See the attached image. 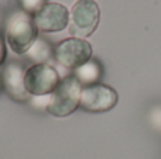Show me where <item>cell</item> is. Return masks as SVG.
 Listing matches in <instances>:
<instances>
[{"label": "cell", "instance_id": "cell-11", "mask_svg": "<svg viewBox=\"0 0 161 159\" xmlns=\"http://www.w3.org/2000/svg\"><path fill=\"white\" fill-rule=\"evenodd\" d=\"M45 3H47V0H20V4H21L23 10L25 13L31 14V16H34L38 10H41V7Z\"/></svg>", "mask_w": 161, "mask_h": 159}, {"label": "cell", "instance_id": "cell-1", "mask_svg": "<svg viewBox=\"0 0 161 159\" xmlns=\"http://www.w3.org/2000/svg\"><path fill=\"white\" fill-rule=\"evenodd\" d=\"M37 39L38 28L34 21V16L24 10L16 11L8 18L6 30V42L10 49L17 55H25Z\"/></svg>", "mask_w": 161, "mask_h": 159}, {"label": "cell", "instance_id": "cell-8", "mask_svg": "<svg viewBox=\"0 0 161 159\" xmlns=\"http://www.w3.org/2000/svg\"><path fill=\"white\" fill-rule=\"evenodd\" d=\"M24 68L20 62H10L2 73L3 89L16 101H27L31 97L24 86Z\"/></svg>", "mask_w": 161, "mask_h": 159}, {"label": "cell", "instance_id": "cell-9", "mask_svg": "<svg viewBox=\"0 0 161 159\" xmlns=\"http://www.w3.org/2000/svg\"><path fill=\"white\" fill-rule=\"evenodd\" d=\"M100 75H102V68L96 61L91 59L89 62H86L85 65H82L80 68L75 70V78L80 82L82 86H89V85L97 83Z\"/></svg>", "mask_w": 161, "mask_h": 159}, {"label": "cell", "instance_id": "cell-7", "mask_svg": "<svg viewBox=\"0 0 161 159\" xmlns=\"http://www.w3.org/2000/svg\"><path fill=\"white\" fill-rule=\"evenodd\" d=\"M34 21L42 33H59L69 25V10L58 2H48L34 14Z\"/></svg>", "mask_w": 161, "mask_h": 159}, {"label": "cell", "instance_id": "cell-10", "mask_svg": "<svg viewBox=\"0 0 161 159\" xmlns=\"http://www.w3.org/2000/svg\"><path fill=\"white\" fill-rule=\"evenodd\" d=\"M25 55L30 59H33L36 64H47V61L51 58V55H54V49L45 39L38 38Z\"/></svg>", "mask_w": 161, "mask_h": 159}, {"label": "cell", "instance_id": "cell-13", "mask_svg": "<svg viewBox=\"0 0 161 159\" xmlns=\"http://www.w3.org/2000/svg\"><path fill=\"white\" fill-rule=\"evenodd\" d=\"M3 89V82H2V75H0V92H2Z\"/></svg>", "mask_w": 161, "mask_h": 159}, {"label": "cell", "instance_id": "cell-3", "mask_svg": "<svg viewBox=\"0 0 161 159\" xmlns=\"http://www.w3.org/2000/svg\"><path fill=\"white\" fill-rule=\"evenodd\" d=\"M100 21V8L95 0H76L69 10L68 30L72 37L83 38L92 35Z\"/></svg>", "mask_w": 161, "mask_h": 159}, {"label": "cell", "instance_id": "cell-2", "mask_svg": "<svg viewBox=\"0 0 161 159\" xmlns=\"http://www.w3.org/2000/svg\"><path fill=\"white\" fill-rule=\"evenodd\" d=\"M82 85L74 75H68L59 80L58 86L50 95L47 111L54 117H68L80 104Z\"/></svg>", "mask_w": 161, "mask_h": 159}, {"label": "cell", "instance_id": "cell-5", "mask_svg": "<svg viewBox=\"0 0 161 159\" xmlns=\"http://www.w3.org/2000/svg\"><path fill=\"white\" fill-rule=\"evenodd\" d=\"M61 76L58 70L50 64H33L25 69L24 86L28 95L36 96H50L58 86Z\"/></svg>", "mask_w": 161, "mask_h": 159}, {"label": "cell", "instance_id": "cell-12", "mask_svg": "<svg viewBox=\"0 0 161 159\" xmlns=\"http://www.w3.org/2000/svg\"><path fill=\"white\" fill-rule=\"evenodd\" d=\"M6 56H7V47H6V41L2 35H0V66L4 64Z\"/></svg>", "mask_w": 161, "mask_h": 159}, {"label": "cell", "instance_id": "cell-4", "mask_svg": "<svg viewBox=\"0 0 161 159\" xmlns=\"http://www.w3.org/2000/svg\"><path fill=\"white\" fill-rule=\"evenodd\" d=\"M92 45L83 38H65L54 48V58L65 69L76 70L92 59Z\"/></svg>", "mask_w": 161, "mask_h": 159}, {"label": "cell", "instance_id": "cell-6", "mask_svg": "<svg viewBox=\"0 0 161 159\" xmlns=\"http://www.w3.org/2000/svg\"><path fill=\"white\" fill-rule=\"evenodd\" d=\"M119 96L113 87L103 83H93L82 87L79 107L89 113H105L117 104Z\"/></svg>", "mask_w": 161, "mask_h": 159}]
</instances>
